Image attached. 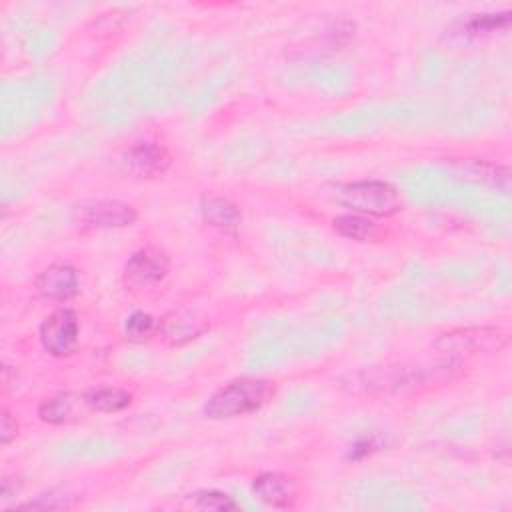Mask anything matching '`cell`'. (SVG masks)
Wrapping results in <instances>:
<instances>
[{"label": "cell", "instance_id": "8", "mask_svg": "<svg viewBox=\"0 0 512 512\" xmlns=\"http://www.w3.org/2000/svg\"><path fill=\"white\" fill-rule=\"evenodd\" d=\"M448 164L454 170V174L464 180L496 188L504 194H508L510 190V168L504 164H496L482 158H466V160L452 158Z\"/></svg>", "mask_w": 512, "mask_h": 512}, {"label": "cell", "instance_id": "16", "mask_svg": "<svg viewBox=\"0 0 512 512\" xmlns=\"http://www.w3.org/2000/svg\"><path fill=\"white\" fill-rule=\"evenodd\" d=\"M92 412H120L132 402V394L118 386H96L84 390Z\"/></svg>", "mask_w": 512, "mask_h": 512}, {"label": "cell", "instance_id": "6", "mask_svg": "<svg viewBox=\"0 0 512 512\" xmlns=\"http://www.w3.org/2000/svg\"><path fill=\"white\" fill-rule=\"evenodd\" d=\"M42 348L56 356H70L78 344V318L70 308H58L44 318L38 330Z\"/></svg>", "mask_w": 512, "mask_h": 512}, {"label": "cell", "instance_id": "13", "mask_svg": "<svg viewBox=\"0 0 512 512\" xmlns=\"http://www.w3.org/2000/svg\"><path fill=\"white\" fill-rule=\"evenodd\" d=\"M510 26V12H484V14H472L466 20L456 22L450 28V38L458 42H472L488 38L496 32H502Z\"/></svg>", "mask_w": 512, "mask_h": 512}, {"label": "cell", "instance_id": "18", "mask_svg": "<svg viewBox=\"0 0 512 512\" xmlns=\"http://www.w3.org/2000/svg\"><path fill=\"white\" fill-rule=\"evenodd\" d=\"M74 504H76L74 494H70L66 490L52 488L48 492L38 494L34 500L12 506V510H68Z\"/></svg>", "mask_w": 512, "mask_h": 512}, {"label": "cell", "instance_id": "14", "mask_svg": "<svg viewBox=\"0 0 512 512\" xmlns=\"http://www.w3.org/2000/svg\"><path fill=\"white\" fill-rule=\"evenodd\" d=\"M206 328H208V324L204 320H200L196 314L184 312V310H174V312H168L158 322L156 334L166 344L180 346L184 342H190V340L198 338Z\"/></svg>", "mask_w": 512, "mask_h": 512}, {"label": "cell", "instance_id": "19", "mask_svg": "<svg viewBox=\"0 0 512 512\" xmlns=\"http://www.w3.org/2000/svg\"><path fill=\"white\" fill-rule=\"evenodd\" d=\"M156 326L158 322L148 314V312H132L124 324V330H126V336L134 342H142V340H148L152 334H156Z\"/></svg>", "mask_w": 512, "mask_h": 512}, {"label": "cell", "instance_id": "21", "mask_svg": "<svg viewBox=\"0 0 512 512\" xmlns=\"http://www.w3.org/2000/svg\"><path fill=\"white\" fill-rule=\"evenodd\" d=\"M374 450H378V442L374 436H364V438H358L350 450H348V458L352 460H362L366 456H370Z\"/></svg>", "mask_w": 512, "mask_h": 512}, {"label": "cell", "instance_id": "22", "mask_svg": "<svg viewBox=\"0 0 512 512\" xmlns=\"http://www.w3.org/2000/svg\"><path fill=\"white\" fill-rule=\"evenodd\" d=\"M18 436V422L16 418L4 408L2 410V416H0V440L2 444H10L14 438Z\"/></svg>", "mask_w": 512, "mask_h": 512}, {"label": "cell", "instance_id": "5", "mask_svg": "<svg viewBox=\"0 0 512 512\" xmlns=\"http://www.w3.org/2000/svg\"><path fill=\"white\" fill-rule=\"evenodd\" d=\"M170 270V260L160 248H140L124 264L122 282L128 290H144L160 284Z\"/></svg>", "mask_w": 512, "mask_h": 512}, {"label": "cell", "instance_id": "20", "mask_svg": "<svg viewBox=\"0 0 512 512\" xmlns=\"http://www.w3.org/2000/svg\"><path fill=\"white\" fill-rule=\"evenodd\" d=\"M194 508L198 510H210V512H226V510H238V504L232 500V496L220 492V490H202L194 494Z\"/></svg>", "mask_w": 512, "mask_h": 512}, {"label": "cell", "instance_id": "12", "mask_svg": "<svg viewBox=\"0 0 512 512\" xmlns=\"http://www.w3.org/2000/svg\"><path fill=\"white\" fill-rule=\"evenodd\" d=\"M126 168L138 178H156L166 172L170 156L158 142H138L128 148L124 156Z\"/></svg>", "mask_w": 512, "mask_h": 512}, {"label": "cell", "instance_id": "17", "mask_svg": "<svg viewBox=\"0 0 512 512\" xmlns=\"http://www.w3.org/2000/svg\"><path fill=\"white\" fill-rule=\"evenodd\" d=\"M332 226L340 236L356 242H368L376 236V224L362 214H340L332 220Z\"/></svg>", "mask_w": 512, "mask_h": 512}, {"label": "cell", "instance_id": "15", "mask_svg": "<svg viewBox=\"0 0 512 512\" xmlns=\"http://www.w3.org/2000/svg\"><path fill=\"white\" fill-rule=\"evenodd\" d=\"M200 212L206 224L224 232H234L242 222L238 206L222 196H204L200 200Z\"/></svg>", "mask_w": 512, "mask_h": 512}, {"label": "cell", "instance_id": "7", "mask_svg": "<svg viewBox=\"0 0 512 512\" xmlns=\"http://www.w3.org/2000/svg\"><path fill=\"white\" fill-rule=\"evenodd\" d=\"M136 218V210L120 200H90L76 206V222L82 228H126Z\"/></svg>", "mask_w": 512, "mask_h": 512}, {"label": "cell", "instance_id": "3", "mask_svg": "<svg viewBox=\"0 0 512 512\" xmlns=\"http://www.w3.org/2000/svg\"><path fill=\"white\" fill-rule=\"evenodd\" d=\"M272 386L260 378H238L218 388L204 404V416L210 420H226L250 414L266 404Z\"/></svg>", "mask_w": 512, "mask_h": 512}, {"label": "cell", "instance_id": "4", "mask_svg": "<svg viewBox=\"0 0 512 512\" xmlns=\"http://www.w3.org/2000/svg\"><path fill=\"white\" fill-rule=\"evenodd\" d=\"M508 340V332L498 326H464L440 334L432 346L450 360H460L462 356L498 352Z\"/></svg>", "mask_w": 512, "mask_h": 512}, {"label": "cell", "instance_id": "9", "mask_svg": "<svg viewBox=\"0 0 512 512\" xmlns=\"http://www.w3.org/2000/svg\"><path fill=\"white\" fill-rule=\"evenodd\" d=\"M92 412L84 392H62L38 406V416L46 424H70L78 422Z\"/></svg>", "mask_w": 512, "mask_h": 512}, {"label": "cell", "instance_id": "11", "mask_svg": "<svg viewBox=\"0 0 512 512\" xmlns=\"http://www.w3.org/2000/svg\"><path fill=\"white\" fill-rule=\"evenodd\" d=\"M34 286L40 292V296L56 302H66L74 298L80 290L78 272L68 264H52L44 268L36 276Z\"/></svg>", "mask_w": 512, "mask_h": 512}, {"label": "cell", "instance_id": "1", "mask_svg": "<svg viewBox=\"0 0 512 512\" xmlns=\"http://www.w3.org/2000/svg\"><path fill=\"white\" fill-rule=\"evenodd\" d=\"M460 374V362L450 360L434 366L422 364H388L370 366L356 372H348L340 378V386L350 394H396L416 390L434 382H446Z\"/></svg>", "mask_w": 512, "mask_h": 512}, {"label": "cell", "instance_id": "2", "mask_svg": "<svg viewBox=\"0 0 512 512\" xmlns=\"http://www.w3.org/2000/svg\"><path fill=\"white\" fill-rule=\"evenodd\" d=\"M326 194L336 204L364 216L388 218L402 210L400 192L384 180H356L332 184Z\"/></svg>", "mask_w": 512, "mask_h": 512}, {"label": "cell", "instance_id": "10", "mask_svg": "<svg viewBox=\"0 0 512 512\" xmlns=\"http://www.w3.org/2000/svg\"><path fill=\"white\" fill-rule=\"evenodd\" d=\"M254 496L272 508H288L298 498V482L282 472H262L252 482Z\"/></svg>", "mask_w": 512, "mask_h": 512}]
</instances>
